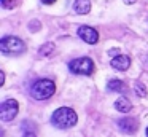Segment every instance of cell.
I'll return each instance as SVG.
<instances>
[{
    "label": "cell",
    "instance_id": "cell-1",
    "mask_svg": "<svg viewBox=\"0 0 148 137\" xmlns=\"http://www.w3.org/2000/svg\"><path fill=\"white\" fill-rule=\"evenodd\" d=\"M78 116L70 107H59L51 115V124L58 129H70L77 124Z\"/></svg>",
    "mask_w": 148,
    "mask_h": 137
},
{
    "label": "cell",
    "instance_id": "cell-2",
    "mask_svg": "<svg viewBox=\"0 0 148 137\" xmlns=\"http://www.w3.org/2000/svg\"><path fill=\"white\" fill-rule=\"evenodd\" d=\"M56 92V85L53 80L48 78H40L37 81H34V85L30 86V96L37 101H46Z\"/></svg>",
    "mask_w": 148,
    "mask_h": 137
},
{
    "label": "cell",
    "instance_id": "cell-3",
    "mask_svg": "<svg viewBox=\"0 0 148 137\" xmlns=\"http://www.w3.org/2000/svg\"><path fill=\"white\" fill-rule=\"evenodd\" d=\"M0 51L7 56H19L26 51V43L19 37L14 35H5L0 40Z\"/></svg>",
    "mask_w": 148,
    "mask_h": 137
},
{
    "label": "cell",
    "instance_id": "cell-4",
    "mask_svg": "<svg viewBox=\"0 0 148 137\" xmlns=\"http://www.w3.org/2000/svg\"><path fill=\"white\" fill-rule=\"evenodd\" d=\"M69 70L75 75H84L89 76L94 72V61L91 57H77V59L69 62Z\"/></svg>",
    "mask_w": 148,
    "mask_h": 137
},
{
    "label": "cell",
    "instance_id": "cell-5",
    "mask_svg": "<svg viewBox=\"0 0 148 137\" xmlns=\"http://www.w3.org/2000/svg\"><path fill=\"white\" fill-rule=\"evenodd\" d=\"M18 112H19V104H18V101H14V99H7V101L2 102V105H0V120L8 123V121L14 120Z\"/></svg>",
    "mask_w": 148,
    "mask_h": 137
},
{
    "label": "cell",
    "instance_id": "cell-6",
    "mask_svg": "<svg viewBox=\"0 0 148 137\" xmlns=\"http://www.w3.org/2000/svg\"><path fill=\"white\" fill-rule=\"evenodd\" d=\"M77 34H78V37L88 45H96L97 41H99V32L94 27H91V25H80Z\"/></svg>",
    "mask_w": 148,
    "mask_h": 137
},
{
    "label": "cell",
    "instance_id": "cell-7",
    "mask_svg": "<svg viewBox=\"0 0 148 137\" xmlns=\"http://www.w3.org/2000/svg\"><path fill=\"white\" fill-rule=\"evenodd\" d=\"M118 127H119V131H121V132H124V134H134L135 131L138 129V123H137V120H135V118L126 116V118L118 120Z\"/></svg>",
    "mask_w": 148,
    "mask_h": 137
},
{
    "label": "cell",
    "instance_id": "cell-8",
    "mask_svg": "<svg viewBox=\"0 0 148 137\" xmlns=\"http://www.w3.org/2000/svg\"><path fill=\"white\" fill-rule=\"evenodd\" d=\"M110 65L113 69L119 70V72H124L131 67V57L126 56V54H116L112 61H110Z\"/></svg>",
    "mask_w": 148,
    "mask_h": 137
},
{
    "label": "cell",
    "instance_id": "cell-9",
    "mask_svg": "<svg viewBox=\"0 0 148 137\" xmlns=\"http://www.w3.org/2000/svg\"><path fill=\"white\" fill-rule=\"evenodd\" d=\"M73 11L77 14H88L91 11V0H75Z\"/></svg>",
    "mask_w": 148,
    "mask_h": 137
},
{
    "label": "cell",
    "instance_id": "cell-10",
    "mask_svg": "<svg viewBox=\"0 0 148 137\" xmlns=\"http://www.w3.org/2000/svg\"><path fill=\"white\" fill-rule=\"evenodd\" d=\"M115 108L118 112H121V113H127V112H131V108H132V104H131V101H129L127 97H118L116 99V102H115Z\"/></svg>",
    "mask_w": 148,
    "mask_h": 137
},
{
    "label": "cell",
    "instance_id": "cell-11",
    "mask_svg": "<svg viewBox=\"0 0 148 137\" xmlns=\"http://www.w3.org/2000/svg\"><path fill=\"white\" fill-rule=\"evenodd\" d=\"M107 89L112 92H124L126 91V83L121 80H110L107 83Z\"/></svg>",
    "mask_w": 148,
    "mask_h": 137
},
{
    "label": "cell",
    "instance_id": "cell-12",
    "mask_svg": "<svg viewBox=\"0 0 148 137\" xmlns=\"http://www.w3.org/2000/svg\"><path fill=\"white\" fill-rule=\"evenodd\" d=\"M134 92H135V96H138V97H147V94H148L147 86H145L143 83H140V81H137L134 85Z\"/></svg>",
    "mask_w": 148,
    "mask_h": 137
},
{
    "label": "cell",
    "instance_id": "cell-13",
    "mask_svg": "<svg viewBox=\"0 0 148 137\" xmlns=\"http://www.w3.org/2000/svg\"><path fill=\"white\" fill-rule=\"evenodd\" d=\"M53 51H54V45H53V43H45L38 50V54H40V56H49Z\"/></svg>",
    "mask_w": 148,
    "mask_h": 137
},
{
    "label": "cell",
    "instance_id": "cell-14",
    "mask_svg": "<svg viewBox=\"0 0 148 137\" xmlns=\"http://www.w3.org/2000/svg\"><path fill=\"white\" fill-rule=\"evenodd\" d=\"M0 3H2V6H3V8H13V6H14L13 0H0Z\"/></svg>",
    "mask_w": 148,
    "mask_h": 137
},
{
    "label": "cell",
    "instance_id": "cell-15",
    "mask_svg": "<svg viewBox=\"0 0 148 137\" xmlns=\"http://www.w3.org/2000/svg\"><path fill=\"white\" fill-rule=\"evenodd\" d=\"M23 137H37L35 132H34L32 129H26V132L23 134Z\"/></svg>",
    "mask_w": 148,
    "mask_h": 137
},
{
    "label": "cell",
    "instance_id": "cell-16",
    "mask_svg": "<svg viewBox=\"0 0 148 137\" xmlns=\"http://www.w3.org/2000/svg\"><path fill=\"white\" fill-rule=\"evenodd\" d=\"M40 2H42L43 5H53V3L56 2V0H40Z\"/></svg>",
    "mask_w": 148,
    "mask_h": 137
},
{
    "label": "cell",
    "instance_id": "cell-17",
    "mask_svg": "<svg viewBox=\"0 0 148 137\" xmlns=\"http://www.w3.org/2000/svg\"><path fill=\"white\" fill-rule=\"evenodd\" d=\"M3 81H5V75H3V72H0V86L3 85Z\"/></svg>",
    "mask_w": 148,
    "mask_h": 137
},
{
    "label": "cell",
    "instance_id": "cell-18",
    "mask_svg": "<svg viewBox=\"0 0 148 137\" xmlns=\"http://www.w3.org/2000/svg\"><path fill=\"white\" fill-rule=\"evenodd\" d=\"M123 2H124L126 5H134V3L137 2V0H123Z\"/></svg>",
    "mask_w": 148,
    "mask_h": 137
},
{
    "label": "cell",
    "instance_id": "cell-19",
    "mask_svg": "<svg viewBox=\"0 0 148 137\" xmlns=\"http://www.w3.org/2000/svg\"><path fill=\"white\" fill-rule=\"evenodd\" d=\"M147 137H148V127H147Z\"/></svg>",
    "mask_w": 148,
    "mask_h": 137
}]
</instances>
